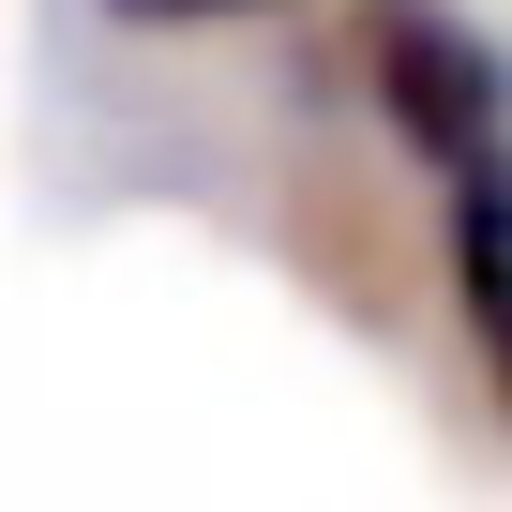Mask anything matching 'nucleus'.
I'll list each match as a JSON object with an SVG mask.
<instances>
[{
  "label": "nucleus",
  "mask_w": 512,
  "mask_h": 512,
  "mask_svg": "<svg viewBox=\"0 0 512 512\" xmlns=\"http://www.w3.org/2000/svg\"><path fill=\"white\" fill-rule=\"evenodd\" d=\"M347 61H362V106L407 151V181H452V166L512 151V46L467 0H347Z\"/></svg>",
  "instance_id": "nucleus-1"
},
{
  "label": "nucleus",
  "mask_w": 512,
  "mask_h": 512,
  "mask_svg": "<svg viewBox=\"0 0 512 512\" xmlns=\"http://www.w3.org/2000/svg\"><path fill=\"white\" fill-rule=\"evenodd\" d=\"M437 211V287H452V332H467V362H482V392H497V422H512V151H482V166H452V181H422Z\"/></svg>",
  "instance_id": "nucleus-2"
},
{
  "label": "nucleus",
  "mask_w": 512,
  "mask_h": 512,
  "mask_svg": "<svg viewBox=\"0 0 512 512\" xmlns=\"http://www.w3.org/2000/svg\"><path fill=\"white\" fill-rule=\"evenodd\" d=\"M106 31H241V16H272V0H91Z\"/></svg>",
  "instance_id": "nucleus-3"
}]
</instances>
